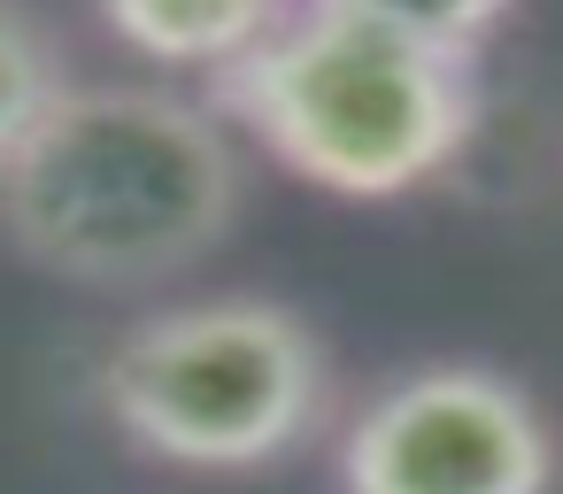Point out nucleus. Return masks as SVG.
<instances>
[{"label":"nucleus","instance_id":"obj_2","mask_svg":"<svg viewBox=\"0 0 563 494\" xmlns=\"http://www.w3.org/2000/svg\"><path fill=\"white\" fill-rule=\"evenodd\" d=\"M217 109L294 178L340 201H401L471 147L478 63L340 0H294V17L217 78Z\"/></svg>","mask_w":563,"mask_h":494},{"label":"nucleus","instance_id":"obj_6","mask_svg":"<svg viewBox=\"0 0 563 494\" xmlns=\"http://www.w3.org/2000/svg\"><path fill=\"white\" fill-rule=\"evenodd\" d=\"M63 94H70L63 40H47V24L32 17V0H0V140L32 132Z\"/></svg>","mask_w":563,"mask_h":494},{"label":"nucleus","instance_id":"obj_7","mask_svg":"<svg viewBox=\"0 0 563 494\" xmlns=\"http://www.w3.org/2000/svg\"><path fill=\"white\" fill-rule=\"evenodd\" d=\"M355 17H378L409 40H432V47H455V55H478V40L509 17V0H340Z\"/></svg>","mask_w":563,"mask_h":494},{"label":"nucleus","instance_id":"obj_3","mask_svg":"<svg viewBox=\"0 0 563 494\" xmlns=\"http://www.w3.org/2000/svg\"><path fill=\"white\" fill-rule=\"evenodd\" d=\"M93 386L132 448L186 471H263L324 425L332 363L286 301L209 294L109 340Z\"/></svg>","mask_w":563,"mask_h":494},{"label":"nucleus","instance_id":"obj_1","mask_svg":"<svg viewBox=\"0 0 563 494\" xmlns=\"http://www.w3.org/2000/svg\"><path fill=\"white\" fill-rule=\"evenodd\" d=\"M240 147L217 109L170 86H70L0 140V209L32 271L86 294H140L194 271L240 217Z\"/></svg>","mask_w":563,"mask_h":494},{"label":"nucleus","instance_id":"obj_4","mask_svg":"<svg viewBox=\"0 0 563 494\" xmlns=\"http://www.w3.org/2000/svg\"><path fill=\"white\" fill-rule=\"evenodd\" d=\"M332 479L340 494H555V432L509 371L417 363L347 417Z\"/></svg>","mask_w":563,"mask_h":494},{"label":"nucleus","instance_id":"obj_5","mask_svg":"<svg viewBox=\"0 0 563 494\" xmlns=\"http://www.w3.org/2000/svg\"><path fill=\"white\" fill-rule=\"evenodd\" d=\"M93 9L109 40H124L132 55L224 78L240 55H255L294 17V0H93Z\"/></svg>","mask_w":563,"mask_h":494}]
</instances>
